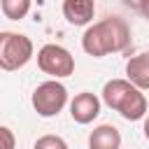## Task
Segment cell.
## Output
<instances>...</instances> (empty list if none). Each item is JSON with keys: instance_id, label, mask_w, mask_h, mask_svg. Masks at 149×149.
<instances>
[{"instance_id": "obj_1", "label": "cell", "mask_w": 149, "mask_h": 149, "mask_svg": "<svg viewBox=\"0 0 149 149\" xmlns=\"http://www.w3.org/2000/svg\"><path fill=\"white\" fill-rule=\"evenodd\" d=\"M130 44V28L121 16H107L93 26H88L81 35V49L93 56L102 58L107 54H119Z\"/></svg>"}, {"instance_id": "obj_2", "label": "cell", "mask_w": 149, "mask_h": 149, "mask_svg": "<svg viewBox=\"0 0 149 149\" xmlns=\"http://www.w3.org/2000/svg\"><path fill=\"white\" fill-rule=\"evenodd\" d=\"M35 54L33 40L23 33L0 30V70L14 72L21 70Z\"/></svg>"}, {"instance_id": "obj_3", "label": "cell", "mask_w": 149, "mask_h": 149, "mask_svg": "<svg viewBox=\"0 0 149 149\" xmlns=\"http://www.w3.org/2000/svg\"><path fill=\"white\" fill-rule=\"evenodd\" d=\"M30 102H33V109L37 112V116H44V119L58 116L63 112V107L68 105V88L58 79L42 81L33 91Z\"/></svg>"}, {"instance_id": "obj_4", "label": "cell", "mask_w": 149, "mask_h": 149, "mask_svg": "<svg viewBox=\"0 0 149 149\" xmlns=\"http://www.w3.org/2000/svg\"><path fill=\"white\" fill-rule=\"evenodd\" d=\"M37 68L54 79H63L74 72V56L61 44H44L37 51Z\"/></svg>"}, {"instance_id": "obj_5", "label": "cell", "mask_w": 149, "mask_h": 149, "mask_svg": "<svg viewBox=\"0 0 149 149\" xmlns=\"http://www.w3.org/2000/svg\"><path fill=\"white\" fill-rule=\"evenodd\" d=\"M98 114H100V98L95 93L81 91V93H77L72 98V102H70V116H72V121L86 126V123L95 121Z\"/></svg>"}, {"instance_id": "obj_6", "label": "cell", "mask_w": 149, "mask_h": 149, "mask_svg": "<svg viewBox=\"0 0 149 149\" xmlns=\"http://www.w3.org/2000/svg\"><path fill=\"white\" fill-rule=\"evenodd\" d=\"M95 0H63V16L72 26H91Z\"/></svg>"}, {"instance_id": "obj_7", "label": "cell", "mask_w": 149, "mask_h": 149, "mask_svg": "<svg viewBox=\"0 0 149 149\" xmlns=\"http://www.w3.org/2000/svg\"><path fill=\"white\" fill-rule=\"evenodd\" d=\"M126 79L135 88L149 91V51H142V54L128 58V63H126Z\"/></svg>"}, {"instance_id": "obj_8", "label": "cell", "mask_w": 149, "mask_h": 149, "mask_svg": "<svg viewBox=\"0 0 149 149\" xmlns=\"http://www.w3.org/2000/svg\"><path fill=\"white\" fill-rule=\"evenodd\" d=\"M116 112L126 119V121H140L147 116V98L140 88H130L126 93V98L121 100V105L116 107Z\"/></svg>"}, {"instance_id": "obj_9", "label": "cell", "mask_w": 149, "mask_h": 149, "mask_svg": "<svg viewBox=\"0 0 149 149\" xmlns=\"http://www.w3.org/2000/svg\"><path fill=\"white\" fill-rule=\"evenodd\" d=\"M88 149H121V133L112 123H100L88 135Z\"/></svg>"}, {"instance_id": "obj_10", "label": "cell", "mask_w": 149, "mask_h": 149, "mask_svg": "<svg viewBox=\"0 0 149 149\" xmlns=\"http://www.w3.org/2000/svg\"><path fill=\"white\" fill-rule=\"evenodd\" d=\"M130 88H133V84H130L128 79H109V81H105V86H102V91H100L102 102H105L109 109L116 112V107L121 105V100L126 98V93H128Z\"/></svg>"}, {"instance_id": "obj_11", "label": "cell", "mask_w": 149, "mask_h": 149, "mask_svg": "<svg viewBox=\"0 0 149 149\" xmlns=\"http://www.w3.org/2000/svg\"><path fill=\"white\" fill-rule=\"evenodd\" d=\"M0 9L9 21H21L30 12V0H0Z\"/></svg>"}, {"instance_id": "obj_12", "label": "cell", "mask_w": 149, "mask_h": 149, "mask_svg": "<svg viewBox=\"0 0 149 149\" xmlns=\"http://www.w3.org/2000/svg\"><path fill=\"white\" fill-rule=\"evenodd\" d=\"M33 149H68V142L61 135H42L35 140Z\"/></svg>"}, {"instance_id": "obj_13", "label": "cell", "mask_w": 149, "mask_h": 149, "mask_svg": "<svg viewBox=\"0 0 149 149\" xmlns=\"http://www.w3.org/2000/svg\"><path fill=\"white\" fill-rule=\"evenodd\" d=\"M16 147V137L12 133V128L0 126V149H14Z\"/></svg>"}, {"instance_id": "obj_14", "label": "cell", "mask_w": 149, "mask_h": 149, "mask_svg": "<svg viewBox=\"0 0 149 149\" xmlns=\"http://www.w3.org/2000/svg\"><path fill=\"white\" fill-rule=\"evenodd\" d=\"M126 2V7H130V9H142V5H144V0H123Z\"/></svg>"}, {"instance_id": "obj_15", "label": "cell", "mask_w": 149, "mask_h": 149, "mask_svg": "<svg viewBox=\"0 0 149 149\" xmlns=\"http://www.w3.org/2000/svg\"><path fill=\"white\" fill-rule=\"evenodd\" d=\"M142 130H144V137H147V142H149V114L144 116V126H142Z\"/></svg>"}, {"instance_id": "obj_16", "label": "cell", "mask_w": 149, "mask_h": 149, "mask_svg": "<svg viewBox=\"0 0 149 149\" xmlns=\"http://www.w3.org/2000/svg\"><path fill=\"white\" fill-rule=\"evenodd\" d=\"M140 12H142V14L149 19V0H144V5H142V9H140Z\"/></svg>"}]
</instances>
